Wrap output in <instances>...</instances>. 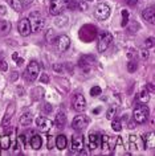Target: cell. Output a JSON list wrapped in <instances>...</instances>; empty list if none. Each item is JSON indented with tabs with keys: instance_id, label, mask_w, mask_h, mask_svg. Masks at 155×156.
<instances>
[{
	"instance_id": "6da1fadb",
	"label": "cell",
	"mask_w": 155,
	"mask_h": 156,
	"mask_svg": "<svg viewBox=\"0 0 155 156\" xmlns=\"http://www.w3.org/2000/svg\"><path fill=\"white\" fill-rule=\"evenodd\" d=\"M38 74H40V65H38L37 61L32 60L27 66L25 72H24V78L29 82H33V81L37 80Z\"/></svg>"
},
{
	"instance_id": "7a4b0ae2",
	"label": "cell",
	"mask_w": 155,
	"mask_h": 156,
	"mask_svg": "<svg viewBox=\"0 0 155 156\" xmlns=\"http://www.w3.org/2000/svg\"><path fill=\"white\" fill-rule=\"evenodd\" d=\"M28 20L31 23V28L33 32H40L45 25V19L40 12H32L29 15Z\"/></svg>"
},
{
	"instance_id": "3957f363",
	"label": "cell",
	"mask_w": 155,
	"mask_h": 156,
	"mask_svg": "<svg viewBox=\"0 0 155 156\" xmlns=\"http://www.w3.org/2000/svg\"><path fill=\"white\" fill-rule=\"evenodd\" d=\"M149 114H150V111H149V108H147V106H145L143 103L138 105V106L134 108V111H133V119H134L135 123L142 124V123H145L147 120Z\"/></svg>"
},
{
	"instance_id": "277c9868",
	"label": "cell",
	"mask_w": 155,
	"mask_h": 156,
	"mask_svg": "<svg viewBox=\"0 0 155 156\" xmlns=\"http://www.w3.org/2000/svg\"><path fill=\"white\" fill-rule=\"evenodd\" d=\"M69 0H52L49 4V13L53 16L61 15L65 9L68 8Z\"/></svg>"
},
{
	"instance_id": "5b68a950",
	"label": "cell",
	"mask_w": 155,
	"mask_h": 156,
	"mask_svg": "<svg viewBox=\"0 0 155 156\" xmlns=\"http://www.w3.org/2000/svg\"><path fill=\"white\" fill-rule=\"evenodd\" d=\"M89 123H90L89 116L85 115V114H80V115H77L76 118L73 119L72 126H73V128H74L76 131H84L85 128L89 126Z\"/></svg>"
},
{
	"instance_id": "8992f818",
	"label": "cell",
	"mask_w": 155,
	"mask_h": 156,
	"mask_svg": "<svg viewBox=\"0 0 155 156\" xmlns=\"http://www.w3.org/2000/svg\"><path fill=\"white\" fill-rule=\"evenodd\" d=\"M113 41V34L110 32H102L98 37V52H105Z\"/></svg>"
},
{
	"instance_id": "52a82bcc",
	"label": "cell",
	"mask_w": 155,
	"mask_h": 156,
	"mask_svg": "<svg viewBox=\"0 0 155 156\" xmlns=\"http://www.w3.org/2000/svg\"><path fill=\"white\" fill-rule=\"evenodd\" d=\"M56 44V48L59 52H67V50L70 48V38H69L68 36H65V34H61V36H59L56 38L55 41Z\"/></svg>"
},
{
	"instance_id": "ba28073f",
	"label": "cell",
	"mask_w": 155,
	"mask_h": 156,
	"mask_svg": "<svg viewBox=\"0 0 155 156\" xmlns=\"http://www.w3.org/2000/svg\"><path fill=\"white\" fill-rule=\"evenodd\" d=\"M94 16L98 19V20H106V19L110 16V7L105 4V3L99 4L94 11Z\"/></svg>"
},
{
	"instance_id": "9c48e42d",
	"label": "cell",
	"mask_w": 155,
	"mask_h": 156,
	"mask_svg": "<svg viewBox=\"0 0 155 156\" xmlns=\"http://www.w3.org/2000/svg\"><path fill=\"white\" fill-rule=\"evenodd\" d=\"M72 105L76 111H84L86 108V99H85V97L82 94H76L73 97Z\"/></svg>"
},
{
	"instance_id": "30bf717a",
	"label": "cell",
	"mask_w": 155,
	"mask_h": 156,
	"mask_svg": "<svg viewBox=\"0 0 155 156\" xmlns=\"http://www.w3.org/2000/svg\"><path fill=\"white\" fill-rule=\"evenodd\" d=\"M17 30H19V33H20L23 37L29 36V33L32 32V28H31V23H29L28 19H21V20L19 21Z\"/></svg>"
},
{
	"instance_id": "8fae6325",
	"label": "cell",
	"mask_w": 155,
	"mask_h": 156,
	"mask_svg": "<svg viewBox=\"0 0 155 156\" xmlns=\"http://www.w3.org/2000/svg\"><path fill=\"white\" fill-rule=\"evenodd\" d=\"M84 144H85V139L82 135H74L72 139V144H70V148H72V152H78V151H82L84 150Z\"/></svg>"
},
{
	"instance_id": "7c38bea8",
	"label": "cell",
	"mask_w": 155,
	"mask_h": 156,
	"mask_svg": "<svg viewBox=\"0 0 155 156\" xmlns=\"http://www.w3.org/2000/svg\"><path fill=\"white\" fill-rule=\"evenodd\" d=\"M33 0H11V5L15 11L17 12H21L23 9H25L27 7H29L32 4Z\"/></svg>"
},
{
	"instance_id": "4fadbf2b",
	"label": "cell",
	"mask_w": 155,
	"mask_h": 156,
	"mask_svg": "<svg viewBox=\"0 0 155 156\" xmlns=\"http://www.w3.org/2000/svg\"><path fill=\"white\" fill-rule=\"evenodd\" d=\"M36 126L40 128V131L46 132L48 130H50V128H52L53 123L50 122L48 118H44V116H38V118L36 119Z\"/></svg>"
},
{
	"instance_id": "5bb4252c",
	"label": "cell",
	"mask_w": 155,
	"mask_h": 156,
	"mask_svg": "<svg viewBox=\"0 0 155 156\" xmlns=\"http://www.w3.org/2000/svg\"><path fill=\"white\" fill-rule=\"evenodd\" d=\"M98 143H99V135L96 134V132H90L89 134V138H88V148L89 151L93 152L98 147Z\"/></svg>"
},
{
	"instance_id": "9a60e30c",
	"label": "cell",
	"mask_w": 155,
	"mask_h": 156,
	"mask_svg": "<svg viewBox=\"0 0 155 156\" xmlns=\"http://www.w3.org/2000/svg\"><path fill=\"white\" fill-rule=\"evenodd\" d=\"M142 16L146 21H149L150 24H154L155 23V11H154V7H149V8L143 9L142 12Z\"/></svg>"
},
{
	"instance_id": "2e32d148",
	"label": "cell",
	"mask_w": 155,
	"mask_h": 156,
	"mask_svg": "<svg viewBox=\"0 0 155 156\" xmlns=\"http://www.w3.org/2000/svg\"><path fill=\"white\" fill-rule=\"evenodd\" d=\"M154 132H147L143 135V143H145L146 148H154L155 147V138Z\"/></svg>"
},
{
	"instance_id": "e0dca14e",
	"label": "cell",
	"mask_w": 155,
	"mask_h": 156,
	"mask_svg": "<svg viewBox=\"0 0 155 156\" xmlns=\"http://www.w3.org/2000/svg\"><path fill=\"white\" fill-rule=\"evenodd\" d=\"M55 144H56V147L59 148L60 151L65 150V148H67V146H68V139H67V136H65V135H59V136H56Z\"/></svg>"
},
{
	"instance_id": "ac0fdd59",
	"label": "cell",
	"mask_w": 155,
	"mask_h": 156,
	"mask_svg": "<svg viewBox=\"0 0 155 156\" xmlns=\"http://www.w3.org/2000/svg\"><path fill=\"white\" fill-rule=\"evenodd\" d=\"M13 114H15V105H13V103H11L9 106H8V108H7V111H5L4 118H3V122H2L3 126H7V123H8L9 120L12 119Z\"/></svg>"
},
{
	"instance_id": "d6986e66",
	"label": "cell",
	"mask_w": 155,
	"mask_h": 156,
	"mask_svg": "<svg viewBox=\"0 0 155 156\" xmlns=\"http://www.w3.org/2000/svg\"><path fill=\"white\" fill-rule=\"evenodd\" d=\"M29 143H31V147H32L33 150H40L41 146H42V139H41L40 135H33Z\"/></svg>"
},
{
	"instance_id": "ffe728a7",
	"label": "cell",
	"mask_w": 155,
	"mask_h": 156,
	"mask_svg": "<svg viewBox=\"0 0 155 156\" xmlns=\"http://www.w3.org/2000/svg\"><path fill=\"white\" fill-rule=\"evenodd\" d=\"M12 24L7 20H0V34H7L11 32Z\"/></svg>"
},
{
	"instance_id": "44dd1931",
	"label": "cell",
	"mask_w": 155,
	"mask_h": 156,
	"mask_svg": "<svg viewBox=\"0 0 155 156\" xmlns=\"http://www.w3.org/2000/svg\"><path fill=\"white\" fill-rule=\"evenodd\" d=\"M0 147H2L3 151L9 150L11 147V136L9 135H3L2 139H0Z\"/></svg>"
},
{
	"instance_id": "7402d4cb",
	"label": "cell",
	"mask_w": 155,
	"mask_h": 156,
	"mask_svg": "<svg viewBox=\"0 0 155 156\" xmlns=\"http://www.w3.org/2000/svg\"><path fill=\"white\" fill-rule=\"evenodd\" d=\"M55 123L57 127H64L65 124H67V115H65L64 112H59V114L56 115Z\"/></svg>"
},
{
	"instance_id": "603a6c76",
	"label": "cell",
	"mask_w": 155,
	"mask_h": 156,
	"mask_svg": "<svg viewBox=\"0 0 155 156\" xmlns=\"http://www.w3.org/2000/svg\"><path fill=\"white\" fill-rule=\"evenodd\" d=\"M32 122V114L31 112H25L20 116V124L21 126H29Z\"/></svg>"
},
{
	"instance_id": "cb8c5ba5",
	"label": "cell",
	"mask_w": 155,
	"mask_h": 156,
	"mask_svg": "<svg viewBox=\"0 0 155 156\" xmlns=\"http://www.w3.org/2000/svg\"><path fill=\"white\" fill-rule=\"evenodd\" d=\"M101 140H102V150L107 152L110 150V142H111V138L107 135H102L101 136Z\"/></svg>"
},
{
	"instance_id": "d4e9b609",
	"label": "cell",
	"mask_w": 155,
	"mask_h": 156,
	"mask_svg": "<svg viewBox=\"0 0 155 156\" xmlns=\"http://www.w3.org/2000/svg\"><path fill=\"white\" fill-rule=\"evenodd\" d=\"M149 99H150L149 91H147L146 89H143V90L138 94V101L139 102H142V103H146V102H149Z\"/></svg>"
},
{
	"instance_id": "484cf974",
	"label": "cell",
	"mask_w": 155,
	"mask_h": 156,
	"mask_svg": "<svg viewBox=\"0 0 155 156\" xmlns=\"http://www.w3.org/2000/svg\"><path fill=\"white\" fill-rule=\"evenodd\" d=\"M115 114H117V106H114V105H113V106H110L109 110L106 111V118L109 120H111L115 116Z\"/></svg>"
},
{
	"instance_id": "4316f807",
	"label": "cell",
	"mask_w": 155,
	"mask_h": 156,
	"mask_svg": "<svg viewBox=\"0 0 155 156\" xmlns=\"http://www.w3.org/2000/svg\"><path fill=\"white\" fill-rule=\"evenodd\" d=\"M111 128H113L114 131H117L119 132L122 130V123H121V120H118V119H111Z\"/></svg>"
},
{
	"instance_id": "83f0119b",
	"label": "cell",
	"mask_w": 155,
	"mask_h": 156,
	"mask_svg": "<svg viewBox=\"0 0 155 156\" xmlns=\"http://www.w3.org/2000/svg\"><path fill=\"white\" fill-rule=\"evenodd\" d=\"M67 21H68V17L61 16V17H57V19H56L55 24H56L57 27H65V25H67Z\"/></svg>"
},
{
	"instance_id": "f1b7e54d",
	"label": "cell",
	"mask_w": 155,
	"mask_h": 156,
	"mask_svg": "<svg viewBox=\"0 0 155 156\" xmlns=\"http://www.w3.org/2000/svg\"><path fill=\"white\" fill-rule=\"evenodd\" d=\"M101 93H102V89H101L99 86H93L90 89V95L92 97H98V95H101Z\"/></svg>"
},
{
	"instance_id": "f546056e",
	"label": "cell",
	"mask_w": 155,
	"mask_h": 156,
	"mask_svg": "<svg viewBox=\"0 0 155 156\" xmlns=\"http://www.w3.org/2000/svg\"><path fill=\"white\" fill-rule=\"evenodd\" d=\"M127 24H129V12H127V11H122V23H121V25L126 27Z\"/></svg>"
},
{
	"instance_id": "4dcf8cb0",
	"label": "cell",
	"mask_w": 155,
	"mask_h": 156,
	"mask_svg": "<svg viewBox=\"0 0 155 156\" xmlns=\"http://www.w3.org/2000/svg\"><path fill=\"white\" fill-rule=\"evenodd\" d=\"M127 70H129L130 73L135 72V70H137V64H135L134 61H130L129 64H127Z\"/></svg>"
},
{
	"instance_id": "1f68e13d",
	"label": "cell",
	"mask_w": 155,
	"mask_h": 156,
	"mask_svg": "<svg viewBox=\"0 0 155 156\" xmlns=\"http://www.w3.org/2000/svg\"><path fill=\"white\" fill-rule=\"evenodd\" d=\"M53 146H55V138H53L52 135H49L48 136V148L49 150H52Z\"/></svg>"
},
{
	"instance_id": "d6a6232c",
	"label": "cell",
	"mask_w": 155,
	"mask_h": 156,
	"mask_svg": "<svg viewBox=\"0 0 155 156\" xmlns=\"http://www.w3.org/2000/svg\"><path fill=\"white\" fill-rule=\"evenodd\" d=\"M40 81L42 83H48L49 82V76H48V74H45V73H42L40 76Z\"/></svg>"
},
{
	"instance_id": "836d02e7",
	"label": "cell",
	"mask_w": 155,
	"mask_h": 156,
	"mask_svg": "<svg viewBox=\"0 0 155 156\" xmlns=\"http://www.w3.org/2000/svg\"><path fill=\"white\" fill-rule=\"evenodd\" d=\"M146 46L147 48H153L154 46V37H149L146 40Z\"/></svg>"
},
{
	"instance_id": "e575fe53",
	"label": "cell",
	"mask_w": 155,
	"mask_h": 156,
	"mask_svg": "<svg viewBox=\"0 0 155 156\" xmlns=\"http://www.w3.org/2000/svg\"><path fill=\"white\" fill-rule=\"evenodd\" d=\"M0 69H2V70H7V69H8V66H7V62H5L4 58H2V60H0Z\"/></svg>"
},
{
	"instance_id": "d590c367",
	"label": "cell",
	"mask_w": 155,
	"mask_h": 156,
	"mask_svg": "<svg viewBox=\"0 0 155 156\" xmlns=\"http://www.w3.org/2000/svg\"><path fill=\"white\" fill-rule=\"evenodd\" d=\"M139 53H141V58H142V60H146V58L149 57V52H147V49H142Z\"/></svg>"
},
{
	"instance_id": "8d00e7d4",
	"label": "cell",
	"mask_w": 155,
	"mask_h": 156,
	"mask_svg": "<svg viewBox=\"0 0 155 156\" xmlns=\"http://www.w3.org/2000/svg\"><path fill=\"white\" fill-rule=\"evenodd\" d=\"M53 34H55V33H53V30H52V29H49V30H48V33H46V40H48V41L52 40V38H53Z\"/></svg>"
},
{
	"instance_id": "74e56055",
	"label": "cell",
	"mask_w": 155,
	"mask_h": 156,
	"mask_svg": "<svg viewBox=\"0 0 155 156\" xmlns=\"http://www.w3.org/2000/svg\"><path fill=\"white\" fill-rule=\"evenodd\" d=\"M44 110H45L46 112H50V111H52V106H50L49 103H46V105H45V107H44Z\"/></svg>"
},
{
	"instance_id": "f35d334b",
	"label": "cell",
	"mask_w": 155,
	"mask_h": 156,
	"mask_svg": "<svg viewBox=\"0 0 155 156\" xmlns=\"http://www.w3.org/2000/svg\"><path fill=\"white\" fill-rule=\"evenodd\" d=\"M5 11H7V8L4 5H0V15H2V16L3 15H5Z\"/></svg>"
},
{
	"instance_id": "ab89813d",
	"label": "cell",
	"mask_w": 155,
	"mask_h": 156,
	"mask_svg": "<svg viewBox=\"0 0 155 156\" xmlns=\"http://www.w3.org/2000/svg\"><path fill=\"white\" fill-rule=\"evenodd\" d=\"M80 8L85 11V9H86V8H88V7H86V4H85V3H80Z\"/></svg>"
},
{
	"instance_id": "60d3db41",
	"label": "cell",
	"mask_w": 155,
	"mask_h": 156,
	"mask_svg": "<svg viewBox=\"0 0 155 156\" xmlns=\"http://www.w3.org/2000/svg\"><path fill=\"white\" fill-rule=\"evenodd\" d=\"M23 61H24V60H23V58H17V60H16V64H17L19 66H20V65L23 64Z\"/></svg>"
},
{
	"instance_id": "b9f144b4",
	"label": "cell",
	"mask_w": 155,
	"mask_h": 156,
	"mask_svg": "<svg viewBox=\"0 0 155 156\" xmlns=\"http://www.w3.org/2000/svg\"><path fill=\"white\" fill-rule=\"evenodd\" d=\"M12 58H13V60H15V61H16V60H17V58H19V56H17V53H13V54H12Z\"/></svg>"
},
{
	"instance_id": "7bdbcfd3",
	"label": "cell",
	"mask_w": 155,
	"mask_h": 156,
	"mask_svg": "<svg viewBox=\"0 0 155 156\" xmlns=\"http://www.w3.org/2000/svg\"><path fill=\"white\" fill-rule=\"evenodd\" d=\"M149 90H150V91H154V86H153V83H149Z\"/></svg>"
},
{
	"instance_id": "ee69618b",
	"label": "cell",
	"mask_w": 155,
	"mask_h": 156,
	"mask_svg": "<svg viewBox=\"0 0 155 156\" xmlns=\"http://www.w3.org/2000/svg\"><path fill=\"white\" fill-rule=\"evenodd\" d=\"M134 3H135V4H137V0H130V2H129V4H134Z\"/></svg>"
},
{
	"instance_id": "f6af8a7d",
	"label": "cell",
	"mask_w": 155,
	"mask_h": 156,
	"mask_svg": "<svg viewBox=\"0 0 155 156\" xmlns=\"http://www.w3.org/2000/svg\"><path fill=\"white\" fill-rule=\"evenodd\" d=\"M88 2H89V0H88Z\"/></svg>"
}]
</instances>
